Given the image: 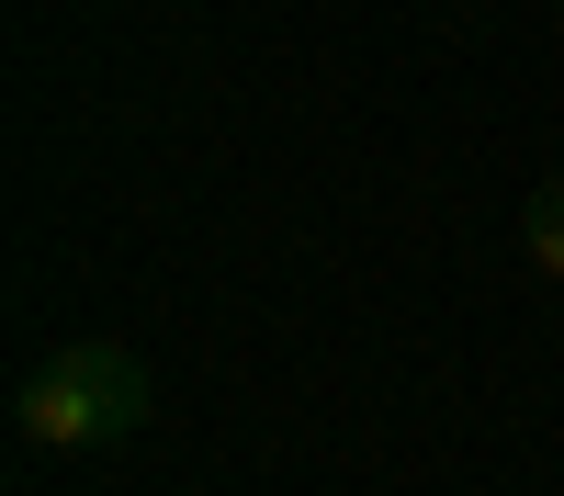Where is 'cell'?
<instances>
[{
    "mask_svg": "<svg viewBox=\"0 0 564 496\" xmlns=\"http://www.w3.org/2000/svg\"><path fill=\"white\" fill-rule=\"evenodd\" d=\"M148 418H159V384L124 339H68L12 384V429L34 451H124Z\"/></svg>",
    "mask_w": 564,
    "mask_h": 496,
    "instance_id": "obj_1",
    "label": "cell"
},
{
    "mask_svg": "<svg viewBox=\"0 0 564 496\" xmlns=\"http://www.w3.org/2000/svg\"><path fill=\"white\" fill-rule=\"evenodd\" d=\"M520 249H531V271H542V283H564V169H553L542 192L520 203Z\"/></svg>",
    "mask_w": 564,
    "mask_h": 496,
    "instance_id": "obj_2",
    "label": "cell"
},
{
    "mask_svg": "<svg viewBox=\"0 0 564 496\" xmlns=\"http://www.w3.org/2000/svg\"><path fill=\"white\" fill-rule=\"evenodd\" d=\"M553 34H564V0H553Z\"/></svg>",
    "mask_w": 564,
    "mask_h": 496,
    "instance_id": "obj_3",
    "label": "cell"
}]
</instances>
